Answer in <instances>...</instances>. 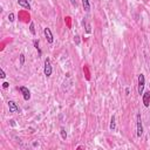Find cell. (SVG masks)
<instances>
[{"instance_id":"obj_19","label":"cell","mask_w":150,"mask_h":150,"mask_svg":"<svg viewBox=\"0 0 150 150\" xmlns=\"http://www.w3.org/2000/svg\"><path fill=\"white\" fill-rule=\"evenodd\" d=\"M69 1H70V4H71L73 7H75V8L77 7V1L76 0H69Z\"/></svg>"},{"instance_id":"obj_21","label":"cell","mask_w":150,"mask_h":150,"mask_svg":"<svg viewBox=\"0 0 150 150\" xmlns=\"http://www.w3.org/2000/svg\"><path fill=\"white\" fill-rule=\"evenodd\" d=\"M14 122H15L14 120H9V123H11V125H12V127H15V125H16Z\"/></svg>"},{"instance_id":"obj_22","label":"cell","mask_w":150,"mask_h":150,"mask_svg":"<svg viewBox=\"0 0 150 150\" xmlns=\"http://www.w3.org/2000/svg\"><path fill=\"white\" fill-rule=\"evenodd\" d=\"M33 146H34V148L39 146V142H38V141H34V142H33Z\"/></svg>"},{"instance_id":"obj_17","label":"cell","mask_w":150,"mask_h":150,"mask_svg":"<svg viewBox=\"0 0 150 150\" xmlns=\"http://www.w3.org/2000/svg\"><path fill=\"white\" fill-rule=\"evenodd\" d=\"M6 73H5V70H4V68H0V77L4 80V79H6Z\"/></svg>"},{"instance_id":"obj_16","label":"cell","mask_w":150,"mask_h":150,"mask_svg":"<svg viewBox=\"0 0 150 150\" xmlns=\"http://www.w3.org/2000/svg\"><path fill=\"white\" fill-rule=\"evenodd\" d=\"M8 20H9V22H14V20H15V16H14V13H9L8 14Z\"/></svg>"},{"instance_id":"obj_7","label":"cell","mask_w":150,"mask_h":150,"mask_svg":"<svg viewBox=\"0 0 150 150\" xmlns=\"http://www.w3.org/2000/svg\"><path fill=\"white\" fill-rule=\"evenodd\" d=\"M142 102H143V105L145 108H148L150 105V90H145L142 95Z\"/></svg>"},{"instance_id":"obj_6","label":"cell","mask_w":150,"mask_h":150,"mask_svg":"<svg viewBox=\"0 0 150 150\" xmlns=\"http://www.w3.org/2000/svg\"><path fill=\"white\" fill-rule=\"evenodd\" d=\"M18 90L22 94L25 101H29V100H30V91H29V89H28L27 87H25V86H20V87H18Z\"/></svg>"},{"instance_id":"obj_3","label":"cell","mask_w":150,"mask_h":150,"mask_svg":"<svg viewBox=\"0 0 150 150\" xmlns=\"http://www.w3.org/2000/svg\"><path fill=\"white\" fill-rule=\"evenodd\" d=\"M144 87H145V76H144V74H139L138 75V87H137V91L139 95H143Z\"/></svg>"},{"instance_id":"obj_11","label":"cell","mask_w":150,"mask_h":150,"mask_svg":"<svg viewBox=\"0 0 150 150\" xmlns=\"http://www.w3.org/2000/svg\"><path fill=\"white\" fill-rule=\"evenodd\" d=\"M33 45H34L35 49L38 50V53H39V56H41V55H42V50L40 49V46H39V40H36V39H35V40L33 41Z\"/></svg>"},{"instance_id":"obj_15","label":"cell","mask_w":150,"mask_h":150,"mask_svg":"<svg viewBox=\"0 0 150 150\" xmlns=\"http://www.w3.org/2000/svg\"><path fill=\"white\" fill-rule=\"evenodd\" d=\"M19 62H20V66L25 64V54H20L19 55Z\"/></svg>"},{"instance_id":"obj_5","label":"cell","mask_w":150,"mask_h":150,"mask_svg":"<svg viewBox=\"0 0 150 150\" xmlns=\"http://www.w3.org/2000/svg\"><path fill=\"white\" fill-rule=\"evenodd\" d=\"M43 35H45V38H46L47 43L52 45V43L54 42V35H53V33H52V30H50V28H49V27L43 28Z\"/></svg>"},{"instance_id":"obj_20","label":"cell","mask_w":150,"mask_h":150,"mask_svg":"<svg viewBox=\"0 0 150 150\" xmlns=\"http://www.w3.org/2000/svg\"><path fill=\"white\" fill-rule=\"evenodd\" d=\"M8 87H9V83H8V82H6V81L2 82V88H4V89H7Z\"/></svg>"},{"instance_id":"obj_4","label":"cell","mask_w":150,"mask_h":150,"mask_svg":"<svg viewBox=\"0 0 150 150\" xmlns=\"http://www.w3.org/2000/svg\"><path fill=\"white\" fill-rule=\"evenodd\" d=\"M7 107H8V109H9V112H13V114H19V112H21V109L19 108V105L16 104V102L13 101V100H9V101L7 102Z\"/></svg>"},{"instance_id":"obj_9","label":"cell","mask_w":150,"mask_h":150,"mask_svg":"<svg viewBox=\"0 0 150 150\" xmlns=\"http://www.w3.org/2000/svg\"><path fill=\"white\" fill-rule=\"evenodd\" d=\"M109 129H110L111 131H115V130H116V117H115V115H112V116H111V118H110Z\"/></svg>"},{"instance_id":"obj_8","label":"cell","mask_w":150,"mask_h":150,"mask_svg":"<svg viewBox=\"0 0 150 150\" xmlns=\"http://www.w3.org/2000/svg\"><path fill=\"white\" fill-rule=\"evenodd\" d=\"M18 5L20 6V7H22V8H25V9H32V7H30V4L28 2V0H18Z\"/></svg>"},{"instance_id":"obj_12","label":"cell","mask_w":150,"mask_h":150,"mask_svg":"<svg viewBox=\"0 0 150 150\" xmlns=\"http://www.w3.org/2000/svg\"><path fill=\"white\" fill-rule=\"evenodd\" d=\"M60 134H61L62 139H64V141H66L68 135H67V131H66V128H64V127H61V128H60Z\"/></svg>"},{"instance_id":"obj_1","label":"cell","mask_w":150,"mask_h":150,"mask_svg":"<svg viewBox=\"0 0 150 150\" xmlns=\"http://www.w3.org/2000/svg\"><path fill=\"white\" fill-rule=\"evenodd\" d=\"M143 123H142V117H141V112H137L136 115V135L137 137H141L143 135Z\"/></svg>"},{"instance_id":"obj_10","label":"cell","mask_w":150,"mask_h":150,"mask_svg":"<svg viewBox=\"0 0 150 150\" xmlns=\"http://www.w3.org/2000/svg\"><path fill=\"white\" fill-rule=\"evenodd\" d=\"M81 2H82V7H83L84 12L88 13L90 11V1L89 0H81Z\"/></svg>"},{"instance_id":"obj_18","label":"cell","mask_w":150,"mask_h":150,"mask_svg":"<svg viewBox=\"0 0 150 150\" xmlns=\"http://www.w3.org/2000/svg\"><path fill=\"white\" fill-rule=\"evenodd\" d=\"M74 41H75V43L79 46V45H80V35H77V34H76V35L74 36Z\"/></svg>"},{"instance_id":"obj_2","label":"cell","mask_w":150,"mask_h":150,"mask_svg":"<svg viewBox=\"0 0 150 150\" xmlns=\"http://www.w3.org/2000/svg\"><path fill=\"white\" fill-rule=\"evenodd\" d=\"M52 73H53V67H52V63H50V59L46 57L45 62H43V74L46 75V77H50Z\"/></svg>"},{"instance_id":"obj_13","label":"cell","mask_w":150,"mask_h":150,"mask_svg":"<svg viewBox=\"0 0 150 150\" xmlns=\"http://www.w3.org/2000/svg\"><path fill=\"white\" fill-rule=\"evenodd\" d=\"M29 32H30V34H32V35H35V34H36L34 22H30V23H29Z\"/></svg>"},{"instance_id":"obj_14","label":"cell","mask_w":150,"mask_h":150,"mask_svg":"<svg viewBox=\"0 0 150 150\" xmlns=\"http://www.w3.org/2000/svg\"><path fill=\"white\" fill-rule=\"evenodd\" d=\"M82 23L86 26V33L90 34V33H91V29H90V25H89V23H87V22H86V20H83V22H82Z\"/></svg>"}]
</instances>
